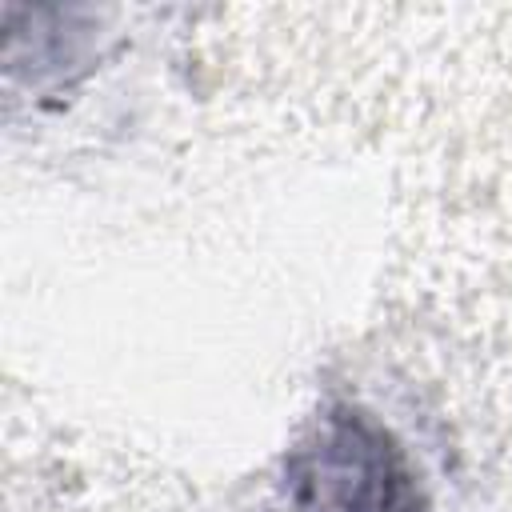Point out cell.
I'll list each match as a JSON object with an SVG mask.
<instances>
[{"label": "cell", "instance_id": "cell-1", "mask_svg": "<svg viewBox=\"0 0 512 512\" xmlns=\"http://www.w3.org/2000/svg\"><path fill=\"white\" fill-rule=\"evenodd\" d=\"M304 484L320 512H412V472L392 436L364 412L336 408L308 452Z\"/></svg>", "mask_w": 512, "mask_h": 512}]
</instances>
